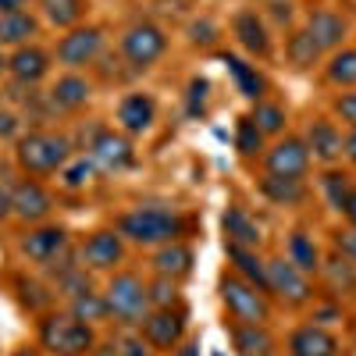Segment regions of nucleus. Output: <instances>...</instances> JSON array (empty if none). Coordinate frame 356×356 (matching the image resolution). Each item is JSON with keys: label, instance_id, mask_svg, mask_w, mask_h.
Instances as JSON below:
<instances>
[{"label": "nucleus", "instance_id": "1", "mask_svg": "<svg viewBox=\"0 0 356 356\" xmlns=\"http://www.w3.org/2000/svg\"><path fill=\"white\" fill-rule=\"evenodd\" d=\"M15 161L25 175H54L72 161V139L61 132H47L33 129L29 136L18 139L15 146Z\"/></svg>", "mask_w": 356, "mask_h": 356}, {"label": "nucleus", "instance_id": "2", "mask_svg": "<svg viewBox=\"0 0 356 356\" xmlns=\"http://www.w3.org/2000/svg\"><path fill=\"white\" fill-rule=\"evenodd\" d=\"M186 221L168 207H136L122 221H118V235L139 243V246H157V243H178Z\"/></svg>", "mask_w": 356, "mask_h": 356}, {"label": "nucleus", "instance_id": "3", "mask_svg": "<svg viewBox=\"0 0 356 356\" xmlns=\"http://www.w3.org/2000/svg\"><path fill=\"white\" fill-rule=\"evenodd\" d=\"M104 300H107V314L114 321H122V324H143V317L150 314V292H146L143 278L132 275V271H122V275H114L107 282V292H104Z\"/></svg>", "mask_w": 356, "mask_h": 356}, {"label": "nucleus", "instance_id": "4", "mask_svg": "<svg viewBox=\"0 0 356 356\" xmlns=\"http://www.w3.org/2000/svg\"><path fill=\"white\" fill-rule=\"evenodd\" d=\"M40 342L54 356H86L93 353V328L75 314H50L40 324Z\"/></svg>", "mask_w": 356, "mask_h": 356}, {"label": "nucleus", "instance_id": "5", "mask_svg": "<svg viewBox=\"0 0 356 356\" xmlns=\"http://www.w3.org/2000/svg\"><path fill=\"white\" fill-rule=\"evenodd\" d=\"M221 300L228 307V314L239 324H267L271 321V307H267L264 292L257 285H250L246 278H221Z\"/></svg>", "mask_w": 356, "mask_h": 356}, {"label": "nucleus", "instance_id": "6", "mask_svg": "<svg viewBox=\"0 0 356 356\" xmlns=\"http://www.w3.org/2000/svg\"><path fill=\"white\" fill-rule=\"evenodd\" d=\"M164 50H168V36L150 22L132 25L129 33L122 36V54H125V61L132 68H150L154 61H161Z\"/></svg>", "mask_w": 356, "mask_h": 356}, {"label": "nucleus", "instance_id": "7", "mask_svg": "<svg viewBox=\"0 0 356 356\" xmlns=\"http://www.w3.org/2000/svg\"><path fill=\"white\" fill-rule=\"evenodd\" d=\"M264 271H267V292L282 296L285 303H296V307H300V303L310 300V282H307V275H303L292 260H285V257L267 260Z\"/></svg>", "mask_w": 356, "mask_h": 356}, {"label": "nucleus", "instance_id": "8", "mask_svg": "<svg viewBox=\"0 0 356 356\" xmlns=\"http://www.w3.org/2000/svg\"><path fill=\"white\" fill-rule=\"evenodd\" d=\"M104 47V29L100 25H86V29H72L68 36H61L57 43V61L65 68H82V65H93L97 54Z\"/></svg>", "mask_w": 356, "mask_h": 356}, {"label": "nucleus", "instance_id": "9", "mask_svg": "<svg viewBox=\"0 0 356 356\" xmlns=\"http://www.w3.org/2000/svg\"><path fill=\"white\" fill-rule=\"evenodd\" d=\"M89 161H93V168H100V171H107V175H118V171L132 168L136 154H132V143H129L125 136L100 129V132L93 136V143H89Z\"/></svg>", "mask_w": 356, "mask_h": 356}, {"label": "nucleus", "instance_id": "10", "mask_svg": "<svg viewBox=\"0 0 356 356\" xmlns=\"http://www.w3.org/2000/svg\"><path fill=\"white\" fill-rule=\"evenodd\" d=\"M139 328H143V339L150 342L154 349H175L178 342H182V335H186V314L171 310V307L150 310L143 317Z\"/></svg>", "mask_w": 356, "mask_h": 356}, {"label": "nucleus", "instance_id": "11", "mask_svg": "<svg viewBox=\"0 0 356 356\" xmlns=\"http://www.w3.org/2000/svg\"><path fill=\"white\" fill-rule=\"evenodd\" d=\"M264 164H267V175L303 178V175H307V168H310V150H307V143H303V139L289 136V139L275 143L271 150H267Z\"/></svg>", "mask_w": 356, "mask_h": 356}, {"label": "nucleus", "instance_id": "12", "mask_svg": "<svg viewBox=\"0 0 356 356\" xmlns=\"http://www.w3.org/2000/svg\"><path fill=\"white\" fill-rule=\"evenodd\" d=\"M8 193H11V214H15L18 221L36 225V221H43V218L54 211L50 193L36 182V178H22V182H18L15 189H8Z\"/></svg>", "mask_w": 356, "mask_h": 356}, {"label": "nucleus", "instance_id": "13", "mask_svg": "<svg viewBox=\"0 0 356 356\" xmlns=\"http://www.w3.org/2000/svg\"><path fill=\"white\" fill-rule=\"evenodd\" d=\"M65 250H68V232L61 225H43L22 239V253L33 264H54Z\"/></svg>", "mask_w": 356, "mask_h": 356}, {"label": "nucleus", "instance_id": "14", "mask_svg": "<svg viewBox=\"0 0 356 356\" xmlns=\"http://www.w3.org/2000/svg\"><path fill=\"white\" fill-rule=\"evenodd\" d=\"M125 257V243L118 232H93L82 243V264L93 267V271H111L114 264H122Z\"/></svg>", "mask_w": 356, "mask_h": 356}, {"label": "nucleus", "instance_id": "15", "mask_svg": "<svg viewBox=\"0 0 356 356\" xmlns=\"http://www.w3.org/2000/svg\"><path fill=\"white\" fill-rule=\"evenodd\" d=\"M8 72L15 82H25V86H36L47 72H50V54L33 47V43H25L11 54V61H8Z\"/></svg>", "mask_w": 356, "mask_h": 356}, {"label": "nucleus", "instance_id": "16", "mask_svg": "<svg viewBox=\"0 0 356 356\" xmlns=\"http://www.w3.org/2000/svg\"><path fill=\"white\" fill-rule=\"evenodd\" d=\"M154 118H157V104H154V97H146V93H129L122 104H118V122H122V129L132 132V136L150 129Z\"/></svg>", "mask_w": 356, "mask_h": 356}, {"label": "nucleus", "instance_id": "17", "mask_svg": "<svg viewBox=\"0 0 356 356\" xmlns=\"http://www.w3.org/2000/svg\"><path fill=\"white\" fill-rule=\"evenodd\" d=\"M307 150L324 164H335L342 157V132L332 122L317 118V122H310V129H307Z\"/></svg>", "mask_w": 356, "mask_h": 356}, {"label": "nucleus", "instance_id": "18", "mask_svg": "<svg viewBox=\"0 0 356 356\" xmlns=\"http://www.w3.org/2000/svg\"><path fill=\"white\" fill-rule=\"evenodd\" d=\"M335 353H339L335 335H328L317 324H307V328L292 332L289 339V356H335Z\"/></svg>", "mask_w": 356, "mask_h": 356}, {"label": "nucleus", "instance_id": "19", "mask_svg": "<svg viewBox=\"0 0 356 356\" xmlns=\"http://www.w3.org/2000/svg\"><path fill=\"white\" fill-rule=\"evenodd\" d=\"M232 346L239 349V356H271L275 339L264 324H232Z\"/></svg>", "mask_w": 356, "mask_h": 356}, {"label": "nucleus", "instance_id": "20", "mask_svg": "<svg viewBox=\"0 0 356 356\" xmlns=\"http://www.w3.org/2000/svg\"><path fill=\"white\" fill-rule=\"evenodd\" d=\"M221 225H225L228 243L246 246V250H257V246H260V228H257V221L243 211V207H228L225 218H221Z\"/></svg>", "mask_w": 356, "mask_h": 356}, {"label": "nucleus", "instance_id": "21", "mask_svg": "<svg viewBox=\"0 0 356 356\" xmlns=\"http://www.w3.org/2000/svg\"><path fill=\"white\" fill-rule=\"evenodd\" d=\"M307 33L314 36V43L321 50H335L346 40V22L335 11H314L310 22H307Z\"/></svg>", "mask_w": 356, "mask_h": 356}, {"label": "nucleus", "instance_id": "22", "mask_svg": "<svg viewBox=\"0 0 356 356\" xmlns=\"http://www.w3.org/2000/svg\"><path fill=\"white\" fill-rule=\"evenodd\" d=\"M154 271L161 278H175V282L186 278L193 271V250L182 246V243H168L164 250L154 253Z\"/></svg>", "mask_w": 356, "mask_h": 356}, {"label": "nucleus", "instance_id": "23", "mask_svg": "<svg viewBox=\"0 0 356 356\" xmlns=\"http://www.w3.org/2000/svg\"><path fill=\"white\" fill-rule=\"evenodd\" d=\"M232 29H235V36H239V43H243L250 54H260V57L271 54L267 29H264V22H260L253 11H239V15H235V22H232Z\"/></svg>", "mask_w": 356, "mask_h": 356}, {"label": "nucleus", "instance_id": "24", "mask_svg": "<svg viewBox=\"0 0 356 356\" xmlns=\"http://www.w3.org/2000/svg\"><path fill=\"white\" fill-rule=\"evenodd\" d=\"M89 97H93V89H89V82L82 75H65V79H57L54 93H50V104L57 111H79V107L89 104Z\"/></svg>", "mask_w": 356, "mask_h": 356}, {"label": "nucleus", "instance_id": "25", "mask_svg": "<svg viewBox=\"0 0 356 356\" xmlns=\"http://www.w3.org/2000/svg\"><path fill=\"white\" fill-rule=\"evenodd\" d=\"M36 33H40V22L29 11L0 15V47H25Z\"/></svg>", "mask_w": 356, "mask_h": 356}, {"label": "nucleus", "instance_id": "26", "mask_svg": "<svg viewBox=\"0 0 356 356\" xmlns=\"http://www.w3.org/2000/svg\"><path fill=\"white\" fill-rule=\"evenodd\" d=\"M225 250H228V260L239 267V275H243L250 285H257L260 292H267V271H264L260 257H257L253 250H246V246H235V243H228Z\"/></svg>", "mask_w": 356, "mask_h": 356}, {"label": "nucleus", "instance_id": "27", "mask_svg": "<svg viewBox=\"0 0 356 356\" xmlns=\"http://www.w3.org/2000/svg\"><path fill=\"white\" fill-rule=\"evenodd\" d=\"M321 275H324V282L332 285V292H356V264L353 260H346L342 253L339 257H332V260H324L321 264Z\"/></svg>", "mask_w": 356, "mask_h": 356}, {"label": "nucleus", "instance_id": "28", "mask_svg": "<svg viewBox=\"0 0 356 356\" xmlns=\"http://www.w3.org/2000/svg\"><path fill=\"white\" fill-rule=\"evenodd\" d=\"M40 8H43V18L57 29H72L82 22L86 15V0H40Z\"/></svg>", "mask_w": 356, "mask_h": 356}, {"label": "nucleus", "instance_id": "29", "mask_svg": "<svg viewBox=\"0 0 356 356\" xmlns=\"http://www.w3.org/2000/svg\"><path fill=\"white\" fill-rule=\"evenodd\" d=\"M260 193L275 203H300L307 196L303 189V178H282V175H267L260 182Z\"/></svg>", "mask_w": 356, "mask_h": 356}, {"label": "nucleus", "instance_id": "30", "mask_svg": "<svg viewBox=\"0 0 356 356\" xmlns=\"http://www.w3.org/2000/svg\"><path fill=\"white\" fill-rule=\"evenodd\" d=\"M289 260L300 267L303 275L321 271V253H317V246H314V239H310L307 232H292V239H289Z\"/></svg>", "mask_w": 356, "mask_h": 356}, {"label": "nucleus", "instance_id": "31", "mask_svg": "<svg viewBox=\"0 0 356 356\" xmlns=\"http://www.w3.org/2000/svg\"><path fill=\"white\" fill-rule=\"evenodd\" d=\"M285 54H289V61H292L296 68H314L317 57H321V47L314 43V36L303 29V33H292V36H289Z\"/></svg>", "mask_w": 356, "mask_h": 356}, {"label": "nucleus", "instance_id": "32", "mask_svg": "<svg viewBox=\"0 0 356 356\" xmlns=\"http://www.w3.org/2000/svg\"><path fill=\"white\" fill-rule=\"evenodd\" d=\"M225 65H228L232 79L239 82V93H243V97L257 100V97L264 93V79L257 75V68H250L246 61H239V57H232V54H225Z\"/></svg>", "mask_w": 356, "mask_h": 356}, {"label": "nucleus", "instance_id": "33", "mask_svg": "<svg viewBox=\"0 0 356 356\" xmlns=\"http://www.w3.org/2000/svg\"><path fill=\"white\" fill-rule=\"evenodd\" d=\"M72 314L79 317V321H107L111 314H107V300L100 292H93V289H86V292H79V296H72Z\"/></svg>", "mask_w": 356, "mask_h": 356}, {"label": "nucleus", "instance_id": "34", "mask_svg": "<svg viewBox=\"0 0 356 356\" xmlns=\"http://www.w3.org/2000/svg\"><path fill=\"white\" fill-rule=\"evenodd\" d=\"M328 82H335V86H356V50H339L332 57Z\"/></svg>", "mask_w": 356, "mask_h": 356}, {"label": "nucleus", "instance_id": "35", "mask_svg": "<svg viewBox=\"0 0 356 356\" xmlns=\"http://www.w3.org/2000/svg\"><path fill=\"white\" fill-rule=\"evenodd\" d=\"M250 118L257 122V129H260L264 136H278V132L285 129V111H282L278 104H257V111H253Z\"/></svg>", "mask_w": 356, "mask_h": 356}, {"label": "nucleus", "instance_id": "36", "mask_svg": "<svg viewBox=\"0 0 356 356\" xmlns=\"http://www.w3.org/2000/svg\"><path fill=\"white\" fill-rule=\"evenodd\" d=\"M321 182H324V196H328V203L342 211L346 200H349V193H353V186H349V175H346V171H328V175L321 178Z\"/></svg>", "mask_w": 356, "mask_h": 356}, {"label": "nucleus", "instance_id": "37", "mask_svg": "<svg viewBox=\"0 0 356 356\" xmlns=\"http://www.w3.org/2000/svg\"><path fill=\"white\" fill-rule=\"evenodd\" d=\"M260 143H264V132L257 129V122H253V118H243L239 132H235V146H239V154L243 157H253L260 150Z\"/></svg>", "mask_w": 356, "mask_h": 356}, {"label": "nucleus", "instance_id": "38", "mask_svg": "<svg viewBox=\"0 0 356 356\" xmlns=\"http://www.w3.org/2000/svg\"><path fill=\"white\" fill-rule=\"evenodd\" d=\"M146 292H150V307H154V310H164V307H175V303H178V285H175V278H161V275H157V282L146 285Z\"/></svg>", "mask_w": 356, "mask_h": 356}, {"label": "nucleus", "instance_id": "39", "mask_svg": "<svg viewBox=\"0 0 356 356\" xmlns=\"http://www.w3.org/2000/svg\"><path fill=\"white\" fill-rule=\"evenodd\" d=\"M93 171H97L93 161H89V157H79V161H68V164L61 168V178H65L68 189H82L89 178H93Z\"/></svg>", "mask_w": 356, "mask_h": 356}, {"label": "nucleus", "instance_id": "40", "mask_svg": "<svg viewBox=\"0 0 356 356\" xmlns=\"http://www.w3.org/2000/svg\"><path fill=\"white\" fill-rule=\"evenodd\" d=\"M118 356H150V342H146L143 335H122V342H118Z\"/></svg>", "mask_w": 356, "mask_h": 356}, {"label": "nucleus", "instance_id": "41", "mask_svg": "<svg viewBox=\"0 0 356 356\" xmlns=\"http://www.w3.org/2000/svg\"><path fill=\"white\" fill-rule=\"evenodd\" d=\"M335 250L346 257V260H353L356 264V228L349 225V228H342L339 235H335Z\"/></svg>", "mask_w": 356, "mask_h": 356}, {"label": "nucleus", "instance_id": "42", "mask_svg": "<svg viewBox=\"0 0 356 356\" xmlns=\"http://www.w3.org/2000/svg\"><path fill=\"white\" fill-rule=\"evenodd\" d=\"M335 114L342 118L346 125L356 129V93H342V97L335 100Z\"/></svg>", "mask_w": 356, "mask_h": 356}, {"label": "nucleus", "instance_id": "43", "mask_svg": "<svg viewBox=\"0 0 356 356\" xmlns=\"http://www.w3.org/2000/svg\"><path fill=\"white\" fill-rule=\"evenodd\" d=\"M18 129H22V118L15 111H8V107H0V139L18 136Z\"/></svg>", "mask_w": 356, "mask_h": 356}, {"label": "nucleus", "instance_id": "44", "mask_svg": "<svg viewBox=\"0 0 356 356\" xmlns=\"http://www.w3.org/2000/svg\"><path fill=\"white\" fill-rule=\"evenodd\" d=\"M203 97H207V82L193 79L189 82V114H203Z\"/></svg>", "mask_w": 356, "mask_h": 356}, {"label": "nucleus", "instance_id": "45", "mask_svg": "<svg viewBox=\"0 0 356 356\" xmlns=\"http://www.w3.org/2000/svg\"><path fill=\"white\" fill-rule=\"evenodd\" d=\"M342 154H346V157H349V161L356 164V129H353V132H349V136L342 139Z\"/></svg>", "mask_w": 356, "mask_h": 356}, {"label": "nucleus", "instance_id": "46", "mask_svg": "<svg viewBox=\"0 0 356 356\" xmlns=\"http://www.w3.org/2000/svg\"><path fill=\"white\" fill-rule=\"evenodd\" d=\"M342 214H346V218H349V225L356 228V189L349 193V200H346V207H342Z\"/></svg>", "mask_w": 356, "mask_h": 356}, {"label": "nucleus", "instance_id": "47", "mask_svg": "<svg viewBox=\"0 0 356 356\" xmlns=\"http://www.w3.org/2000/svg\"><path fill=\"white\" fill-rule=\"evenodd\" d=\"M29 0H0V15H11V11H25Z\"/></svg>", "mask_w": 356, "mask_h": 356}, {"label": "nucleus", "instance_id": "48", "mask_svg": "<svg viewBox=\"0 0 356 356\" xmlns=\"http://www.w3.org/2000/svg\"><path fill=\"white\" fill-rule=\"evenodd\" d=\"M11 214V193L8 189H0V221H4Z\"/></svg>", "mask_w": 356, "mask_h": 356}, {"label": "nucleus", "instance_id": "49", "mask_svg": "<svg viewBox=\"0 0 356 356\" xmlns=\"http://www.w3.org/2000/svg\"><path fill=\"white\" fill-rule=\"evenodd\" d=\"M15 356H40V353H36V349H18Z\"/></svg>", "mask_w": 356, "mask_h": 356}, {"label": "nucleus", "instance_id": "50", "mask_svg": "<svg viewBox=\"0 0 356 356\" xmlns=\"http://www.w3.org/2000/svg\"><path fill=\"white\" fill-rule=\"evenodd\" d=\"M8 68V61H4V54H0V72H4Z\"/></svg>", "mask_w": 356, "mask_h": 356}]
</instances>
